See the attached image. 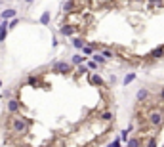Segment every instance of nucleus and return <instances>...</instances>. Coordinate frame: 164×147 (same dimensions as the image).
I'll use <instances>...</instances> for the list:
<instances>
[{
    "label": "nucleus",
    "instance_id": "5701e85b",
    "mask_svg": "<svg viewBox=\"0 0 164 147\" xmlns=\"http://www.w3.org/2000/svg\"><path fill=\"white\" fill-rule=\"evenodd\" d=\"M88 69H90V67H84V65L80 63V67H78V73H80V75H82V73H88Z\"/></svg>",
    "mask_w": 164,
    "mask_h": 147
},
{
    "label": "nucleus",
    "instance_id": "393cba45",
    "mask_svg": "<svg viewBox=\"0 0 164 147\" xmlns=\"http://www.w3.org/2000/svg\"><path fill=\"white\" fill-rule=\"evenodd\" d=\"M157 97L160 99V101H164V88H162V90H160V92L157 94Z\"/></svg>",
    "mask_w": 164,
    "mask_h": 147
},
{
    "label": "nucleus",
    "instance_id": "423d86ee",
    "mask_svg": "<svg viewBox=\"0 0 164 147\" xmlns=\"http://www.w3.org/2000/svg\"><path fill=\"white\" fill-rule=\"evenodd\" d=\"M164 56V46H158V48H155V50L147 56V58H151V59H158V58H162Z\"/></svg>",
    "mask_w": 164,
    "mask_h": 147
},
{
    "label": "nucleus",
    "instance_id": "dca6fc26",
    "mask_svg": "<svg viewBox=\"0 0 164 147\" xmlns=\"http://www.w3.org/2000/svg\"><path fill=\"white\" fill-rule=\"evenodd\" d=\"M48 21H50V12H44L42 15H40V23H44V25H48Z\"/></svg>",
    "mask_w": 164,
    "mask_h": 147
},
{
    "label": "nucleus",
    "instance_id": "a878e982",
    "mask_svg": "<svg viewBox=\"0 0 164 147\" xmlns=\"http://www.w3.org/2000/svg\"><path fill=\"white\" fill-rule=\"evenodd\" d=\"M17 23H19V19H17V17H13V19H12V23H10V29H12V27H15Z\"/></svg>",
    "mask_w": 164,
    "mask_h": 147
},
{
    "label": "nucleus",
    "instance_id": "b1692460",
    "mask_svg": "<svg viewBox=\"0 0 164 147\" xmlns=\"http://www.w3.org/2000/svg\"><path fill=\"white\" fill-rule=\"evenodd\" d=\"M88 67L90 69H97V61H88Z\"/></svg>",
    "mask_w": 164,
    "mask_h": 147
},
{
    "label": "nucleus",
    "instance_id": "c756f323",
    "mask_svg": "<svg viewBox=\"0 0 164 147\" xmlns=\"http://www.w3.org/2000/svg\"><path fill=\"white\" fill-rule=\"evenodd\" d=\"M27 2H32V0H27Z\"/></svg>",
    "mask_w": 164,
    "mask_h": 147
},
{
    "label": "nucleus",
    "instance_id": "39448f33",
    "mask_svg": "<svg viewBox=\"0 0 164 147\" xmlns=\"http://www.w3.org/2000/svg\"><path fill=\"white\" fill-rule=\"evenodd\" d=\"M128 147H145V143H143V140L141 138H130V140L126 141Z\"/></svg>",
    "mask_w": 164,
    "mask_h": 147
},
{
    "label": "nucleus",
    "instance_id": "1a4fd4ad",
    "mask_svg": "<svg viewBox=\"0 0 164 147\" xmlns=\"http://www.w3.org/2000/svg\"><path fill=\"white\" fill-rule=\"evenodd\" d=\"M0 17H2V19H10V17H15V10L8 8V10H4V12L0 13Z\"/></svg>",
    "mask_w": 164,
    "mask_h": 147
},
{
    "label": "nucleus",
    "instance_id": "4468645a",
    "mask_svg": "<svg viewBox=\"0 0 164 147\" xmlns=\"http://www.w3.org/2000/svg\"><path fill=\"white\" fill-rule=\"evenodd\" d=\"M130 132H132V126H128L126 130H122V136H120V140H122V141H128V140H130V138H128V136H130Z\"/></svg>",
    "mask_w": 164,
    "mask_h": 147
},
{
    "label": "nucleus",
    "instance_id": "bb28decb",
    "mask_svg": "<svg viewBox=\"0 0 164 147\" xmlns=\"http://www.w3.org/2000/svg\"><path fill=\"white\" fill-rule=\"evenodd\" d=\"M2 96H4V97H8V99H12V92H10V90H6V92H4Z\"/></svg>",
    "mask_w": 164,
    "mask_h": 147
},
{
    "label": "nucleus",
    "instance_id": "7c9ffc66",
    "mask_svg": "<svg viewBox=\"0 0 164 147\" xmlns=\"http://www.w3.org/2000/svg\"><path fill=\"white\" fill-rule=\"evenodd\" d=\"M0 23H2V17H0Z\"/></svg>",
    "mask_w": 164,
    "mask_h": 147
},
{
    "label": "nucleus",
    "instance_id": "f8f14e48",
    "mask_svg": "<svg viewBox=\"0 0 164 147\" xmlns=\"http://www.w3.org/2000/svg\"><path fill=\"white\" fill-rule=\"evenodd\" d=\"M101 121H105V122H111V121H114V115L111 113V111H105V113L101 115Z\"/></svg>",
    "mask_w": 164,
    "mask_h": 147
},
{
    "label": "nucleus",
    "instance_id": "f257e3e1",
    "mask_svg": "<svg viewBox=\"0 0 164 147\" xmlns=\"http://www.w3.org/2000/svg\"><path fill=\"white\" fill-rule=\"evenodd\" d=\"M10 128H12L13 134H27L29 132V128H31V119H27V117H21L17 113L15 117H12V122H10Z\"/></svg>",
    "mask_w": 164,
    "mask_h": 147
},
{
    "label": "nucleus",
    "instance_id": "4be33fe9",
    "mask_svg": "<svg viewBox=\"0 0 164 147\" xmlns=\"http://www.w3.org/2000/svg\"><path fill=\"white\" fill-rule=\"evenodd\" d=\"M101 54H103V56H105V58H107V59H111V58H113V56H114V54H113V52H111V50H103V52H101Z\"/></svg>",
    "mask_w": 164,
    "mask_h": 147
},
{
    "label": "nucleus",
    "instance_id": "a211bd4d",
    "mask_svg": "<svg viewBox=\"0 0 164 147\" xmlns=\"http://www.w3.org/2000/svg\"><path fill=\"white\" fill-rule=\"evenodd\" d=\"M27 82H29V86L36 88V86H38V78H36V77H29V80H27Z\"/></svg>",
    "mask_w": 164,
    "mask_h": 147
},
{
    "label": "nucleus",
    "instance_id": "ddd939ff",
    "mask_svg": "<svg viewBox=\"0 0 164 147\" xmlns=\"http://www.w3.org/2000/svg\"><path fill=\"white\" fill-rule=\"evenodd\" d=\"M75 6H76V2H73V0H71V2H67V4L63 6V10H65L67 13H71V12H75Z\"/></svg>",
    "mask_w": 164,
    "mask_h": 147
},
{
    "label": "nucleus",
    "instance_id": "6e6552de",
    "mask_svg": "<svg viewBox=\"0 0 164 147\" xmlns=\"http://www.w3.org/2000/svg\"><path fill=\"white\" fill-rule=\"evenodd\" d=\"M73 32H75V27L71 25V23H67V25L61 27V34H65V36H71Z\"/></svg>",
    "mask_w": 164,
    "mask_h": 147
},
{
    "label": "nucleus",
    "instance_id": "2eb2a0df",
    "mask_svg": "<svg viewBox=\"0 0 164 147\" xmlns=\"http://www.w3.org/2000/svg\"><path fill=\"white\" fill-rule=\"evenodd\" d=\"M149 6H151V8H162L164 2H162V0H149Z\"/></svg>",
    "mask_w": 164,
    "mask_h": 147
},
{
    "label": "nucleus",
    "instance_id": "20e7f679",
    "mask_svg": "<svg viewBox=\"0 0 164 147\" xmlns=\"http://www.w3.org/2000/svg\"><path fill=\"white\" fill-rule=\"evenodd\" d=\"M54 71L61 73V75H67V73L71 71V65L69 63H63V61H57V63H54Z\"/></svg>",
    "mask_w": 164,
    "mask_h": 147
},
{
    "label": "nucleus",
    "instance_id": "cd10ccee",
    "mask_svg": "<svg viewBox=\"0 0 164 147\" xmlns=\"http://www.w3.org/2000/svg\"><path fill=\"white\" fill-rule=\"evenodd\" d=\"M109 147H120V140H114V141H113V143H111Z\"/></svg>",
    "mask_w": 164,
    "mask_h": 147
},
{
    "label": "nucleus",
    "instance_id": "9d476101",
    "mask_svg": "<svg viewBox=\"0 0 164 147\" xmlns=\"http://www.w3.org/2000/svg\"><path fill=\"white\" fill-rule=\"evenodd\" d=\"M73 46H75V48H78V50H82V48H84V40L80 38V36H76V38H73Z\"/></svg>",
    "mask_w": 164,
    "mask_h": 147
},
{
    "label": "nucleus",
    "instance_id": "412c9836",
    "mask_svg": "<svg viewBox=\"0 0 164 147\" xmlns=\"http://www.w3.org/2000/svg\"><path fill=\"white\" fill-rule=\"evenodd\" d=\"M82 61H84V58H82V56H73V63H75V65H80Z\"/></svg>",
    "mask_w": 164,
    "mask_h": 147
},
{
    "label": "nucleus",
    "instance_id": "c85d7f7f",
    "mask_svg": "<svg viewBox=\"0 0 164 147\" xmlns=\"http://www.w3.org/2000/svg\"><path fill=\"white\" fill-rule=\"evenodd\" d=\"M0 88H2V80H0Z\"/></svg>",
    "mask_w": 164,
    "mask_h": 147
},
{
    "label": "nucleus",
    "instance_id": "7ed1b4c3",
    "mask_svg": "<svg viewBox=\"0 0 164 147\" xmlns=\"http://www.w3.org/2000/svg\"><path fill=\"white\" fill-rule=\"evenodd\" d=\"M19 109H21V103H19V99H15V97L8 99V113H10V115H17Z\"/></svg>",
    "mask_w": 164,
    "mask_h": 147
},
{
    "label": "nucleus",
    "instance_id": "f3484780",
    "mask_svg": "<svg viewBox=\"0 0 164 147\" xmlns=\"http://www.w3.org/2000/svg\"><path fill=\"white\" fill-rule=\"evenodd\" d=\"M82 54H86V56H94V46H84V48H82Z\"/></svg>",
    "mask_w": 164,
    "mask_h": 147
},
{
    "label": "nucleus",
    "instance_id": "9b49d317",
    "mask_svg": "<svg viewBox=\"0 0 164 147\" xmlns=\"http://www.w3.org/2000/svg\"><path fill=\"white\" fill-rule=\"evenodd\" d=\"M147 96H149V92H147L145 88H141L138 92V96H136V97H138V101H143V99H147Z\"/></svg>",
    "mask_w": 164,
    "mask_h": 147
},
{
    "label": "nucleus",
    "instance_id": "f03ea898",
    "mask_svg": "<svg viewBox=\"0 0 164 147\" xmlns=\"http://www.w3.org/2000/svg\"><path fill=\"white\" fill-rule=\"evenodd\" d=\"M147 121H149V124H151L153 128H162L164 126V111L162 109H151L149 111V115H147Z\"/></svg>",
    "mask_w": 164,
    "mask_h": 147
},
{
    "label": "nucleus",
    "instance_id": "0eeeda50",
    "mask_svg": "<svg viewBox=\"0 0 164 147\" xmlns=\"http://www.w3.org/2000/svg\"><path fill=\"white\" fill-rule=\"evenodd\" d=\"M90 82L94 84V86H105V82H103V78L99 75H90Z\"/></svg>",
    "mask_w": 164,
    "mask_h": 147
},
{
    "label": "nucleus",
    "instance_id": "aec40b11",
    "mask_svg": "<svg viewBox=\"0 0 164 147\" xmlns=\"http://www.w3.org/2000/svg\"><path fill=\"white\" fill-rule=\"evenodd\" d=\"M158 145V141H157V138H151V140L145 143V147H157Z\"/></svg>",
    "mask_w": 164,
    "mask_h": 147
},
{
    "label": "nucleus",
    "instance_id": "6ab92c4d",
    "mask_svg": "<svg viewBox=\"0 0 164 147\" xmlns=\"http://www.w3.org/2000/svg\"><path fill=\"white\" fill-rule=\"evenodd\" d=\"M134 78H136V73H130V75H126V77H124V84H126V86H128V84L132 82Z\"/></svg>",
    "mask_w": 164,
    "mask_h": 147
}]
</instances>
